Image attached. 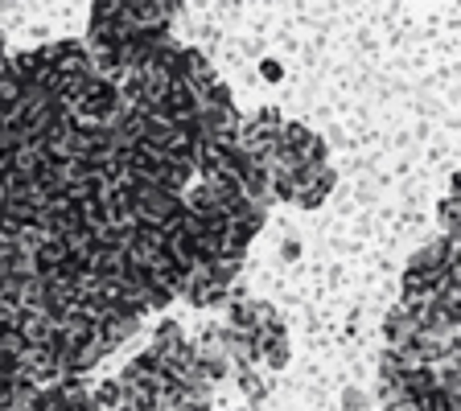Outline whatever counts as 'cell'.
I'll return each instance as SVG.
<instances>
[{
    "mask_svg": "<svg viewBox=\"0 0 461 411\" xmlns=\"http://www.w3.org/2000/svg\"><path fill=\"white\" fill-rule=\"evenodd\" d=\"M268 169H272V193L280 201L305 206V210L321 206L330 198V190H334V169H330L326 140L301 124H285L280 148Z\"/></svg>",
    "mask_w": 461,
    "mask_h": 411,
    "instance_id": "obj_1",
    "label": "cell"
},
{
    "mask_svg": "<svg viewBox=\"0 0 461 411\" xmlns=\"http://www.w3.org/2000/svg\"><path fill=\"white\" fill-rule=\"evenodd\" d=\"M120 107H124L120 86L107 83V78H91V83H86L83 91L67 103V120L75 128H83V132H99V128L112 124Z\"/></svg>",
    "mask_w": 461,
    "mask_h": 411,
    "instance_id": "obj_2",
    "label": "cell"
},
{
    "mask_svg": "<svg viewBox=\"0 0 461 411\" xmlns=\"http://www.w3.org/2000/svg\"><path fill=\"white\" fill-rule=\"evenodd\" d=\"M243 259H202L198 268L185 276L182 284V297L190 300V305H219L222 297L230 292V284H235V272H240Z\"/></svg>",
    "mask_w": 461,
    "mask_h": 411,
    "instance_id": "obj_3",
    "label": "cell"
},
{
    "mask_svg": "<svg viewBox=\"0 0 461 411\" xmlns=\"http://www.w3.org/2000/svg\"><path fill=\"white\" fill-rule=\"evenodd\" d=\"M441 222H445V239L453 247H461V177L453 182V193L441 201Z\"/></svg>",
    "mask_w": 461,
    "mask_h": 411,
    "instance_id": "obj_4",
    "label": "cell"
}]
</instances>
